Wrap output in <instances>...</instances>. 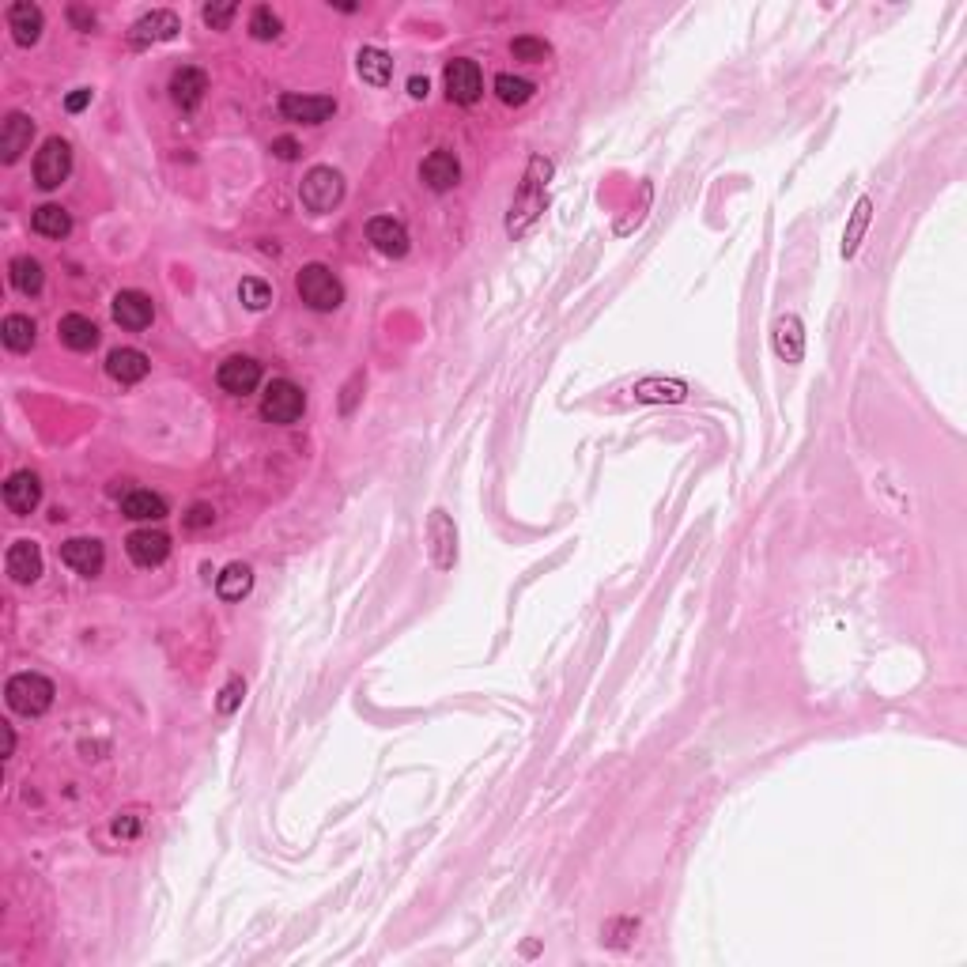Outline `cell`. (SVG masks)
<instances>
[{"label": "cell", "instance_id": "obj_1", "mask_svg": "<svg viewBox=\"0 0 967 967\" xmlns=\"http://www.w3.org/2000/svg\"><path fill=\"white\" fill-rule=\"evenodd\" d=\"M548 174H552V163H548L544 155H533V159H529L526 182H522L518 197H514V204H510V220H507L510 235H522L529 223H533L544 212V201H548V197H544Z\"/></svg>", "mask_w": 967, "mask_h": 967}, {"label": "cell", "instance_id": "obj_2", "mask_svg": "<svg viewBox=\"0 0 967 967\" xmlns=\"http://www.w3.org/2000/svg\"><path fill=\"white\" fill-rule=\"evenodd\" d=\"M299 201H303L306 212L314 216H325L333 212L340 201H344V174L333 167H310L299 186Z\"/></svg>", "mask_w": 967, "mask_h": 967}, {"label": "cell", "instance_id": "obj_3", "mask_svg": "<svg viewBox=\"0 0 967 967\" xmlns=\"http://www.w3.org/2000/svg\"><path fill=\"white\" fill-rule=\"evenodd\" d=\"M295 291L318 314H329V310H337L344 303V288H340V280L325 265H303V272L295 276Z\"/></svg>", "mask_w": 967, "mask_h": 967}, {"label": "cell", "instance_id": "obj_4", "mask_svg": "<svg viewBox=\"0 0 967 967\" xmlns=\"http://www.w3.org/2000/svg\"><path fill=\"white\" fill-rule=\"evenodd\" d=\"M4 699L16 714L38 718L53 707V680H46L42 673H16L4 688Z\"/></svg>", "mask_w": 967, "mask_h": 967}, {"label": "cell", "instance_id": "obj_5", "mask_svg": "<svg viewBox=\"0 0 967 967\" xmlns=\"http://www.w3.org/2000/svg\"><path fill=\"white\" fill-rule=\"evenodd\" d=\"M303 412H306V393L299 390L295 382H288V378L269 382V390H265V397H261V416H265L269 424L288 427V424H295Z\"/></svg>", "mask_w": 967, "mask_h": 967}, {"label": "cell", "instance_id": "obj_6", "mask_svg": "<svg viewBox=\"0 0 967 967\" xmlns=\"http://www.w3.org/2000/svg\"><path fill=\"white\" fill-rule=\"evenodd\" d=\"M68 170H72V148H68V140L50 136L42 144V152L34 155V182H38V189H57L68 178Z\"/></svg>", "mask_w": 967, "mask_h": 967}, {"label": "cell", "instance_id": "obj_7", "mask_svg": "<svg viewBox=\"0 0 967 967\" xmlns=\"http://www.w3.org/2000/svg\"><path fill=\"white\" fill-rule=\"evenodd\" d=\"M280 114L284 121H295V125H322L337 114V102L329 95H299V91H288L280 95Z\"/></svg>", "mask_w": 967, "mask_h": 967}, {"label": "cell", "instance_id": "obj_8", "mask_svg": "<svg viewBox=\"0 0 967 967\" xmlns=\"http://www.w3.org/2000/svg\"><path fill=\"white\" fill-rule=\"evenodd\" d=\"M446 95L450 102H461V106H473L484 95V76H480V65L469 61V57H454L446 65Z\"/></svg>", "mask_w": 967, "mask_h": 967}, {"label": "cell", "instance_id": "obj_9", "mask_svg": "<svg viewBox=\"0 0 967 967\" xmlns=\"http://www.w3.org/2000/svg\"><path fill=\"white\" fill-rule=\"evenodd\" d=\"M216 382H220L223 393H231V397H246V393H254L257 386H261V363L250 356H231L220 363V371H216Z\"/></svg>", "mask_w": 967, "mask_h": 967}, {"label": "cell", "instance_id": "obj_10", "mask_svg": "<svg viewBox=\"0 0 967 967\" xmlns=\"http://www.w3.org/2000/svg\"><path fill=\"white\" fill-rule=\"evenodd\" d=\"M427 552H431V560H435L439 571H450L454 560H458V529L442 510H435L431 522H427Z\"/></svg>", "mask_w": 967, "mask_h": 967}, {"label": "cell", "instance_id": "obj_11", "mask_svg": "<svg viewBox=\"0 0 967 967\" xmlns=\"http://www.w3.org/2000/svg\"><path fill=\"white\" fill-rule=\"evenodd\" d=\"M178 31H182L178 16H174L170 8H155V12L136 19L133 31H129V42H133L136 50H144V46H152V42H170Z\"/></svg>", "mask_w": 967, "mask_h": 967}, {"label": "cell", "instance_id": "obj_12", "mask_svg": "<svg viewBox=\"0 0 967 967\" xmlns=\"http://www.w3.org/2000/svg\"><path fill=\"white\" fill-rule=\"evenodd\" d=\"M42 503V480L34 473H12L8 476V484H4V507L12 510L16 518H27L34 507Z\"/></svg>", "mask_w": 967, "mask_h": 967}, {"label": "cell", "instance_id": "obj_13", "mask_svg": "<svg viewBox=\"0 0 967 967\" xmlns=\"http://www.w3.org/2000/svg\"><path fill=\"white\" fill-rule=\"evenodd\" d=\"M125 552H129V560L136 567H159L170 552V537L159 533V529H136V533H129V541H125Z\"/></svg>", "mask_w": 967, "mask_h": 967}, {"label": "cell", "instance_id": "obj_14", "mask_svg": "<svg viewBox=\"0 0 967 967\" xmlns=\"http://www.w3.org/2000/svg\"><path fill=\"white\" fill-rule=\"evenodd\" d=\"M61 563L65 567H72L76 575H99L102 563H106V556H102V544L95 541V537H72V541L61 544Z\"/></svg>", "mask_w": 967, "mask_h": 967}, {"label": "cell", "instance_id": "obj_15", "mask_svg": "<svg viewBox=\"0 0 967 967\" xmlns=\"http://www.w3.org/2000/svg\"><path fill=\"white\" fill-rule=\"evenodd\" d=\"M367 238H371V246L378 250V254H386V257H405L408 254L405 223L393 220V216H374V220L367 223Z\"/></svg>", "mask_w": 967, "mask_h": 967}, {"label": "cell", "instance_id": "obj_16", "mask_svg": "<svg viewBox=\"0 0 967 967\" xmlns=\"http://www.w3.org/2000/svg\"><path fill=\"white\" fill-rule=\"evenodd\" d=\"M110 310H114V322L125 329H148L155 318V306L144 291H118Z\"/></svg>", "mask_w": 967, "mask_h": 967}, {"label": "cell", "instance_id": "obj_17", "mask_svg": "<svg viewBox=\"0 0 967 967\" xmlns=\"http://www.w3.org/2000/svg\"><path fill=\"white\" fill-rule=\"evenodd\" d=\"M31 136H34V121L27 114H19V110H12L4 118V125H0V159L4 163H16L19 155L31 148Z\"/></svg>", "mask_w": 967, "mask_h": 967}, {"label": "cell", "instance_id": "obj_18", "mask_svg": "<svg viewBox=\"0 0 967 967\" xmlns=\"http://www.w3.org/2000/svg\"><path fill=\"white\" fill-rule=\"evenodd\" d=\"M42 27H46V16H42V8L31 4V0H16L8 8V31H12V38H16L19 46H34L42 38Z\"/></svg>", "mask_w": 967, "mask_h": 967}, {"label": "cell", "instance_id": "obj_19", "mask_svg": "<svg viewBox=\"0 0 967 967\" xmlns=\"http://www.w3.org/2000/svg\"><path fill=\"white\" fill-rule=\"evenodd\" d=\"M420 178H424V182L431 189H435V193H446V189H454V186H458V178H461L458 155L446 152V148L431 152L424 159V163H420Z\"/></svg>", "mask_w": 967, "mask_h": 967}, {"label": "cell", "instance_id": "obj_20", "mask_svg": "<svg viewBox=\"0 0 967 967\" xmlns=\"http://www.w3.org/2000/svg\"><path fill=\"white\" fill-rule=\"evenodd\" d=\"M4 563H8L12 582L31 586V582H38V575H42V548H38L34 541H16L12 548H8Z\"/></svg>", "mask_w": 967, "mask_h": 967}, {"label": "cell", "instance_id": "obj_21", "mask_svg": "<svg viewBox=\"0 0 967 967\" xmlns=\"http://www.w3.org/2000/svg\"><path fill=\"white\" fill-rule=\"evenodd\" d=\"M771 340H775L779 359H786V363H801V356H805V325H801L798 314H782V318H775Z\"/></svg>", "mask_w": 967, "mask_h": 967}, {"label": "cell", "instance_id": "obj_22", "mask_svg": "<svg viewBox=\"0 0 967 967\" xmlns=\"http://www.w3.org/2000/svg\"><path fill=\"white\" fill-rule=\"evenodd\" d=\"M204 91H208V76H204L201 68L182 65L174 76H170V99L178 102L182 110H197L204 99Z\"/></svg>", "mask_w": 967, "mask_h": 967}, {"label": "cell", "instance_id": "obj_23", "mask_svg": "<svg viewBox=\"0 0 967 967\" xmlns=\"http://www.w3.org/2000/svg\"><path fill=\"white\" fill-rule=\"evenodd\" d=\"M57 337H61V344H68L72 352H91V348L99 344V325L91 322V318H84V314H65V318L57 322Z\"/></svg>", "mask_w": 967, "mask_h": 967}, {"label": "cell", "instance_id": "obj_24", "mask_svg": "<svg viewBox=\"0 0 967 967\" xmlns=\"http://www.w3.org/2000/svg\"><path fill=\"white\" fill-rule=\"evenodd\" d=\"M148 356L144 352H136V348H118V352H110V359H106V371H110V378L114 382H121V386H133V382H140L144 374H148Z\"/></svg>", "mask_w": 967, "mask_h": 967}, {"label": "cell", "instance_id": "obj_25", "mask_svg": "<svg viewBox=\"0 0 967 967\" xmlns=\"http://www.w3.org/2000/svg\"><path fill=\"white\" fill-rule=\"evenodd\" d=\"M121 514L133 518V522H159V518H167V499L136 488V492H129L121 499Z\"/></svg>", "mask_w": 967, "mask_h": 967}, {"label": "cell", "instance_id": "obj_26", "mask_svg": "<svg viewBox=\"0 0 967 967\" xmlns=\"http://www.w3.org/2000/svg\"><path fill=\"white\" fill-rule=\"evenodd\" d=\"M356 68L363 76V84L371 87H386L393 80V57L386 50H378V46H363L356 57Z\"/></svg>", "mask_w": 967, "mask_h": 967}, {"label": "cell", "instance_id": "obj_27", "mask_svg": "<svg viewBox=\"0 0 967 967\" xmlns=\"http://www.w3.org/2000/svg\"><path fill=\"white\" fill-rule=\"evenodd\" d=\"M254 590V571L246 563H227L223 575L216 578V594L223 601H242V597Z\"/></svg>", "mask_w": 967, "mask_h": 967}, {"label": "cell", "instance_id": "obj_28", "mask_svg": "<svg viewBox=\"0 0 967 967\" xmlns=\"http://www.w3.org/2000/svg\"><path fill=\"white\" fill-rule=\"evenodd\" d=\"M31 227L46 238H65L72 231V216H68L61 204H42V208H34Z\"/></svg>", "mask_w": 967, "mask_h": 967}, {"label": "cell", "instance_id": "obj_29", "mask_svg": "<svg viewBox=\"0 0 967 967\" xmlns=\"http://www.w3.org/2000/svg\"><path fill=\"white\" fill-rule=\"evenodd\" d=\"M34 333H38V325H34V318H27V314H8L4 325H0V337H4V344H8L12 352H31Z\"/></svg>", "mask_w": 967, "mask_h": 967}, {"label": "cell", "instance_id": "obj_30", "mask_svg": "<svg viewBox=\"0 0 967 967\" xmlns=\"http://www.w3.org/2000/svg\"><path fill=\"white\" fill-rule=\"evenodd\" d=\"M8 276H12V288H16L19 295H38V291H42V280H46L42 265L27 254L16 257V261L8 265Z\"/></svg>", "mask_w": 967, "mask_h": 967}, {"label": "cell", "instance_id": "obj_31", "mask_svg": "<svg viewBox=\"0 0 967 967\" xmlns=\"http://www.w3.org/2000/svg\"><path fill=\"white\" fill-rule=\"evenodd\" d=\"M869 216H873V201H869V197H862V201L854 204V212H850L847 235H843V257H854V254H858V246H862V235H866V227H869Z\"/></svg>", "mask_w": 967, "mask_h": 967}, {"label": "cell", "instance_id": "obj_32", "mask_svg": "<svg viewBox=\"0 0 967 967\" xmlns=\"http://www.w3.org/2000/svg\"><path fill=\"white\" fill-rule=\"evenodd\" d=\"M533 91L537 87L529 84V80H522V76H514V72H499L495 76V95L507 102V106H526L533 99Z\"/></svg>", "mask_w": 967, "mask_h": 967}, {"label": "cell", "instance_id": "obj_33", "mask_svg": "<svg viewBox=\"0 0 967 967\" xmlns=\"http://www.w3.org/2000/svg\"><path fill=\"white\" fill-rule=\"evenodd\" d=\"M635 397L639 401H684L688 386L684 382H665V378H646V382L635 386Z\"/></svg>", "mask_w": 967, "mask_h": 967}, {"label": "cell", "instance_id": "obj_34", "mask_svg": "<svg viewBox=\"0 0 967 967\" xmlns=\"http://www.w3.org/2000/svg\"><path fill=\"white\" fill-rule=\"evenodd\" d=\"M280 31H284L280 16L272 12L269 4H257L254 16H250V34H254L257 42H272V38H280Z\"/></svg>", "mask_w": 967, "mask_h": 967}, {"label": "cell", "instance_id": "obj_35", "mask_svg": "<svg viewBox=\"0 0 967 967\" xmlns=\"http://www.w3.org/2000/svg\"><path fill=\"white\" fill-rule=\"evenodd\" d=\"M510 53H514L518 61H529V65H541V61H548V57H552V46H548L544 38H533V34H522V38H514V42H510Z\"/></svg>", "mask_w": 967, "mask_h": 967}, {"label": "cell", "instance_id": "obj_36", "mask_svg": "<svg viewBox=\"0 0 967 967\" xmlns=\"http://www.w3.org/2000/svg\"><path fill=\"white\" fill-rule=\"evenodd\" d=\"M238 299L250 306V310H265V306L272 303V288L265 284V280H257V276H246V280L238 284Z\"/></svg>", "mask_w": 967, "mask_h": 967}, {"label": "cell", "instance_id": "obj_37", "mask_svg": "<svg viewBox=\"0 0 967 967\" xmlns=\"http://www.w3.org/2000/svg\"><path fill=\"white\" fill-rule=\"evenodd\" d=\"M242 696H246V680L242 677H231L227 684H223V692H220V703H216V711L220 714H235L238 711V703H242Z\"/></svg>", "mask_w": 967, "mask_h": 967}, {"label": "cell", "instance_id": "obj_38", "mask_svg": "<svg viewBox=\"0 0 967 967\" xmlns=\"http://www.w3.org/2000/svg\"><path fill=\"white\" fill-rule=\"evenodd\" d=\"M235 12H238V4H204L201 16L212 31H227V23L235 19Z\"/></svg>", "mask_w": 967, "mask_h": 967}, {"label": "cell", "instance_id": "obj_39", "mask_svg": "<svg viewBox=\"0 0 967 967\" xmlns=\"http://www.w3.org/2000/svg\"><path fill=\"white\" fill-rule=\"evenodd\" d=\"M136 832H140V816L136 813H121L114 820V835H121V839H133Z\"/></svg>", "mask_w": 967, "mask_h": 967}, {"label": "cell", "instance_id": "obj_40", "mask_svg": "<svg viewBox=\"0 0 967 967\" xmlns=\"http://www.w3.org/2000/svg\"><path fill=\"white\" fill-rule=\"evenodd\" d=\"M212 518H216V514H212V507H204V503H197V507H193V510H189V514H186V526H189V529H204V526H212Z\"/></svg>", "mask_w": 967, "mask_h": 967}, {"label": "cell", "instance_id": "obj_41", "mask_svg": "<svg viewBox=\"0 0 967 967\" xmlns=\"http://www.w3.org/2000/svg\"><path fill=\"white\" fill-rule=\"evenodd\" d=\"M272 155H276V159H284V163H291V159L299 155V144H295L291 136H280V140H272Z\"/></svg>", "mask_w": 967, "mask_h": 967}, {"label": "cell", "instance_id": "obj_42", "mask_svg": "<svg viewBox=\"0 0 967 967\" xmlns=\"http://www.w3.org/2000/svg\"><path fill=\"white\" fill-rule=\"evenodd\" d=\"M68 19H72L80 31H91V27H95V16H91L87 8H80V4H72V8H68Z\"/></svg>", "mask_w": 967, "mask_h": 967}, {"label": "cell", "instance_id": "obj_43", "mask_svg": "<svg viewBox=\"0 0 967 967\" xmlns=\"http://www.w3.org/2000/svg\"><path fill=\"white\" fill-rule=\"evenodd\" d=\"M87 102H91V91H87V87H80V91H72V95L65 99V110H68V114H80Z\"/></svg>", "mask_w": 967, "mask_h": 967}, {"label": "cell", "instance_id": "obj_44", "mask_svg": "<svg viewBox=\"0 0 967 967\" xmlns=\"http://www.w3.org/2000/svg\"><path fill=\"white\" fill-rule=\"evenodd\" d=\"M427 91H431L427 76H412V80H408V95H412V99H427Z\"/></svg>", "mask_w": 967, "mask_h": 967}, {"label": "cell", "instance_id": "obj_45", "mask_svg": "<svg viewBox=\"0 0 967 967\" xmlns=\"http://www.w3.org/2000/svg\"><path fill=\"white\" fill-rule=\"evenodd\" d=\"M16 752V733H12V726H4V756H12Z\"/></svg>", "mask_w": 967, "mask_h": 967}]
</instances>
